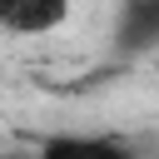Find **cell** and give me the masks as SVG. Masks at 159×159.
I'll return each instance as SVG.
<instances>
[{
	"instance_id": "6da1fadb",
	"label": "cell",
	"mask_w": 159,
	"mask_h": 159,
	"mask_svg": "<svg viewBox=\"0 0 159 159\" xmlns=\"http://www.w3.org/2000/svg\"><path fill=\"white\" fill-rule=\"evenodd\" d=\"M75 0H0V25L10 35H50L65 25Z\"/></svg>"
},
{
	"instance_id": "7a4b0ae2",
	"label": "cell",
	"mask_w": 159,
	"mask_h": 159,
	"mask_svg": "<svg viewBox=\"0 0 159 159\" xmlns=\"http://www.w3.org/2000/svg\"><path fill=\"white\" fill-rule=\"evenodd\" d=\"M119 45H124V50H149V45H159V0H124Z\"/></svg>"
},
{
	"instance_id": "3957f363",
	"label": "cell",
	"mask_w": 159,
	"mask_h": 159,
	"mask_svg": "<svg viewBox=\"0 0 159 159\" xmlns=\"http://www.w3.org/2000/svg\"><path fill=\"white\" fill-rule=\"evenodd\" d=\"M45 159H70V154H124L119 139H80V134H65V139H45L40 144Z\"/></svg>"
}]
</instances>
